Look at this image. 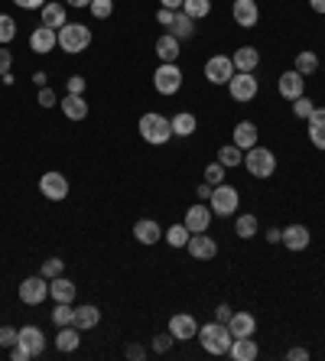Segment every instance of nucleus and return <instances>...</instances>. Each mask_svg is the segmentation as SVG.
I'll use <instances>...</instances> for the list:
<instances>
[{
    "label": "nucleus",
    "mask_w": 325,
    "mask_h": 361,
    "mask_svg": "<svg viewBox=\"0 0 325 361\" xmlns=\"http://www.w3.org/2000/svg\"><path fill=\"white\" fill-rule=\"evenodd\" d=\"M300 75H315L319 72V52L313 49H302L300 56H296V65H293Z\"/></svg>",
    "instance_id": "obj_33"
},
{
    "label": "nucleus",
    "mask_w": 325,
    "mask_h": 361,
    "mask_svg": "<svg viewBox=\"0 0 325 361\" xmlns=\"http://www.w3.org/2000/svg\"><path fill=\"white\" fill-rule=\"evenodd\" d=\"M231 16H234V23H238L241 30H250V26H257V20H261L257 0H234V3H231Z\"/></svg>",
    "instance_id": "obj_15"
},
{
    "label": "nucleus",
    "mask_w": 325,
    "mask_h": 361,
    "mask_svg": "<svg viewBox=\"0 0 325 361\" xmlns=\"http://www.w3.org/2000/svg\"><path fill=\"white\" fill-rule=\"evenodd\" d=\"M276 88H280V95L287 101H296L306 95V75H300L296 69H289V72L280 75V82H276Z\"/></svg>",
    "instance_id": "obj_13"
},
{
    "label": "nucleus",
    "mask_w": 325,
    "mask_h": 361,
    "mask_svg": "<svg viewBox=\"0 0 325 361\" xmlns=\"http://www.w3.org/2000/svg\"><path fill=\"white\" fill-rule=\"evenodd\" d=\"M137 130H140V137L147 140V143H153V147H162V143L173 140V124H169V117H162V114H156V111L143 114Z\"/></svg>",
    "instance_id": "obj_2"
},
{
    "label": "nucleus",
    "mask_w": 325,
    "mask_h": 361,
    "mask_svg": "<svg viewBox=\"0 0 325 361\" xmlns=\"http://www.w3.org/2000/svg\"><path fill=\"white\" fill-rule=\"evenodd\" d=\"M91 46V30L85 23H65L59 30V49L69 52V56H78Z\"/></svg>",
    "instance_id": "obj_4"
},
{
    "label": "nucleus",
    "mask_w": 325,
    "mask_h": 361,
    "mask_svg": "<svg viewBox=\"0 0 325 361\" xmlns=\"http://www.w3.org/2000/svg\"><path fill=\"white\" fill-rule=\"evenodd\" d=\"M306 124H309V140H313V147L325 150V108H315V111L306 117Z\"/></svg>",
    "instance_id": "obj_21"
},
{
    "label": "nucleus",
    "mask_w": 325,
    "mask_h": 361,
    "mask_svg": "<svg viewBox=\"0 0 325 361\" xmlns=\"http://www.w3.org/2000/svg\"><path fill=\"white\" fill-rule=\"evenodd\" d=\"M78 345H82V329H75V325H62L59 336H56V349L59 351H75Z\"/></svg>",
    "instance_id": "obj_32"
},
{
    "label": "nucleus",
    "mask_w": 325,
    "mask_h": 361,
    "mask_svg": "<svg viewBox=\"0 0 325 361\" xmlns=\"http://www.w3.org/2000/svg\"><path fill=\"white\" fill-rule=\"evenodd\" d=\"M202 342V349L208 351V355H228L231 351V342H234V336H231V329H228L225 323H208V325H199V336H195Z\"/></svg>",
    "instance_id": "obj_1"
},
{
    "label": "nucleus",
    "mask_w": 325,
    "mask_h": 361,
    "mask_svg": "<svg viewBox=\"0 0 325 361\" xmlns=\"http://www.w3.org/2000/svg\"><path fill=\"white\" fill-rule=\"evenodd\" d=\"M56 91H52V88H39V98H36V104L39 108H52V104H56Z\"/></svg>",
    "instance_id": "obj_46"
},
{
    "label": "nucleus",
    "mask_w": 325,
    "mask_h": 361,
    "mask_svg": "<svg viewBox=\"0 0 325 361\" xmlns=\"http://www.w3.org/2000/svg\"><path fill=\"white\" fill-rule=\"evenodd\" d=\"M160 7H166V10H182V0H160Z\"/></svg>",
    "instance_id": "obj_56"
},
{
    "label": "nucleus",
    "mask_w": 325,
    "mask_h": 361,
    "mask_svg": "<svg viewBox=\"0 0 325 361\" xmlns=\"http://www.w3.org/2000/svg\"><path fill=\"white\" fill-rule=\"evenodd\" d=\"M10 358H13V361H29L33 355H29L23 345H13V349H10Z\"/></svg>",
    "instance_id": "obj_52"
},
{
    "label": "nucleus",
    "mask_w": 325,
    "mask_h": 361,
    "mask_svg": "<svg viewBox=\"0 0 325 361\" xmlns=\"http://www.w3.org/2000/svg\"><path fill=\"white\" fill-rule=\"evenodd\" d=\"M59 46V30H52V26H43L39 23L33 33H29V49L36 52V56H46Z\"/></svg>",
    "instance_id": "obj_11"
},
{
    "label": "nucleus",
    "mask_w": 325,
    "mask_h": 361,
    "mask_svg": "<svg viewBox=\"0 0 325 361\" xmlns=\"http://www.w3.org/2000/svg\"><path fill=\"white\" fill-rule=\"evenodd\" d=\"M287 358L289 361H306V358H309V351H306V349H289Z\"/></svg>",
    "instance_id": "obj_54"
},
{
    "label": "nucleus",
    "mask_w": 325,
    "mask_h": 361,
    "mask_svg": "<svg viewBox=\"0 0 325 361\" xmlns=\"http://www.w3.org/2000/svg\"><path fill=\"white\" fill-rule=\"evenodd\" d=\"M231 306H228V303H221V306H218V310H215V319H218V323H225L228 325V319H231Z\"/></svg>",
    "instance_id": "obj_51"
},
{
    "label": "nucleus",
    "mask_w": 325,
    "mask_h": 361,
    "mask_svg": "<svg viewBox=\"0 0 325 361\" xmlns=\"http://www.w3.org/2000/svg\"><path fill=\"white\" fill-rule=\"evenodd\" d=\"M208 209L218 218H231L241 209V192L234 186H228V183H218L212 189V196H208Z\"/></svg>",
    "instance_id": "obj_3"
},
{
    "label": "nucleus",
    "mask_w": 325,
    "mask_h": 361,
    "mask_svg": "<svg viewBox=\"0 0 325 361\" xmlns=\"http://www.w3.org/2000/svg\"><path fill=\"white\" fill-rule=\"evenodd\" d=\"M33 82H36L39 88H46V72H36V75H33Z\"/></svg>",
    "instance_id": "obj_59"
},
{
    "label": "nucleus",
    "mask_w": 325,
    "mask_h": 361,
    "mask_svg": "<svg viewBox=\"0 0 325 361\" xmlns=\"http://www.w3.org/2000/svg\"><path fill=\"white\" fill-rule=\"evenodd\" d=\"M49 296V280L39 274V277H26L23 283H20V299H23L26 306H39L43 299Z\"/></svg>",
    "instance_id": "obj_8"
},
{
    "label": "nucleus",
    "mask_w": 325,
    "mask_h": 361,
    "mask_svg": "<svg viewBox=\"0 0 325 361\" xmlns=\"http://www.w3.org/2000/svg\"><path fill=\"white\" fill-rule=\"evenodd\" d=\"M16 345H23V349L36 358V355H43V349H46V336H43V329H36V325H23Z\"/></svg>",
    "instance_id": "obj_17"
},
{
    "label": "nucleus",
    "mask_w": 325,
    "mask_h": 361,
    "mask_svg": "<svg viewBox=\"0 0 325 361\" xmlns=\"http://www.w3.org/2000/svg\"><path fill=\"white\" fill-rule=\"evenodd\" d=\"M257 140H261V130H257L254 121H241V124L234 127V147H241L244 153H248L250 147H257Z\"/></svg>",
    "instance_id": "obj_20"
},
{
    "label": "nucleus",
    "mask_w": 325,
    "mask_h": 361,
    "mask_svg": "<svg viewBox=\"0 0 325 361\" xmlns=\"http://www.w3.org/2000/svg\"><path fill=\"white\" fill-rule=\"evenodd\" d=\"M69 7H91V0H65Z\"/></svg>",
    "instance_id": "obj_60"
},
{
    "label": "nucleus",
    "mask_w": 325,
    "mask_h": 361,
    "mask_svg": "<svg viewBox=\"0 0 325 361\" xmlns=\"http://www.w3.org/2000/svg\"><path fill=\"white\" fill-rule=\"evenodd\" d=\"M228 329H231V336H234V338L254 336V329H257V319H254L250 312H231V319H228Z\"/></svg>",
    "instance_id": "obj_27"
},
{
    "label": "nucleus",
    "mask_w": 325,
    "mask_h": 361,
    "mask_svg": "<svg viewBox=\"0 0 325 361\" xmlns=\"http://www.w3.org/2000/svg\"><path fill=\"white\" fill-rule=\"evenodd\" d=\"M315 111V104L309 98H306V95H302V98H296L293 101V114H296V117H302V121H306V117H309V114Z\"/></svg>",
    "instance_id": "obj_44"
},
{
    "label": "nucleus",
    "mask_w": 325,
    "mask_h": 361,
    "mask_svg": "<svg viewBox=\"0 0 325 361\" xmlns=\"http://www.w3.org/2000/svg\"><path fill=\"white\" fill-rule=\"evenodd\" d=\"M234 361H254L257 355H261V349H257V342L250 336H241V338H234L231 342V351H228Z\"/></svg>",
    "instance_id": "obj_24"
},
{
    "label": "nucleus",
    "mask_w": 325,
    "mask_h": 361,
    "mask_svg": "<svg viewBox=\"0 0 325 361\" xmlns=\"http://www.w3.org/2000/svg\"><path fill=\"white\" fill-rule=\"evenodd\" d=\"M189 254L195 257V261H215V254H218V241H215L212 235H205V231H199V235H189Z\"/></svg>",
    "instance_id": "obj_12"
},
{
    "label": "nucleus",
    "mask_w": 325,
    "mask_h": 361,
    "mask_svg": "<svg viewBox=\"0 0 325 361\" xmlns=\"http://www.w3.org/2000/svg\"><path fill=\"white\" fill-rule=\"evenodd\" d=\"M153 88L160 95H176L182 88V69L176 62H160V69L153 72Z\"/></svg>",
    "instance_id": "obj_6"
},
{
    "label": "nucleus",
    "mask_w": 325,
    "mask_h": 361,
    "mask_svg": "<svg viewBox=\"0 0 325 361\" xmlns=\"http://www.w3.org/2000/svg\"><path fill=\"white\" fill-rule=\"evenodd\" d=\"M88 10H91L95 20H108V16L114 13V0H91V7H88Z\"/></svg>",
    "instance_id": "obj_40"
},
{
    "label": "nucleus",
    "mask_w": 325,
    "mask_h": 361,
    "mask_svg": "<svg viewBox=\"0 0 325 361\" xmlns=\"http://www.w3.org/2000/svg\"><path fill=\"white\" fill-rule=\"evenodd\" d=\"M169 336L176 342H189V338L199 336V323L189 316V312H176L173 319H169Z\"/></svg>",
    "instance_id": "obj_14"
},
{
    "label": "nucleus",
    "mask_w": 325,
    "mask_h": 361,
    "mask_svg": "<svg viewBox=\"0 0 325 361\" xmlns=\"http://www.w3.org/2000/svg\"><path fill=\"white\" fill-rule=\"evenodd\" d=\"M39 192L46 196L49 202H62L65 196H69V179H65L62 173H43V179H39Z\"/></svg>",
    "instance_id": "obj_10"
},
{
    "label": "nucleus",
    "mask_w": 325,
    "mask_h": 361,
    "mask_svg": "<svg viewBox=\"0 0 325 361\" xmlns=\"http://www.w3.org/2000/svg\"><path fill=\"white\" fill-rule=\"evenodd\" d=\"M169 124H173V137H192L195 127H199V121H195V114L179 111L176 117H169Z\"/></svg>",
    "instance_id": "obj_30"
},
{
    "label": "nucleus",
    "mask_w": 325,
    "mask_h": 361,
    "mask_svg": "<svg viewBox=\"0 0 325 361\" xmlns=\"http://www.w3.org/2000/svg\"><path fill=\"white\" fill-rule=\"evenodd\" d=\"M52 323H56V329L72 325L75 323V306H72V303H56V310H52Z\"/></svg>",
    "instance_id": "obj_35"
},
{
    "label": "nucleus",
    "mask_w": 325,
    "mask_h": 361,
    "mask_svg": "<svg viewBox=\"0 0 325 361\" xmlns=\"http://www.w3.org/2000/svg\"><path fill=\"white\" fill-rule=\"evenodd\" d=\"M62 104V114L69 121H85L88 117V104H85V95H69L65 91V98L59 101Z\"/></svg>",
    "instance_id": "obj_22"
},
{
    "label": "nucleus",
    "mask_w": 325,
    "mask_h": 361,
    "mask_svg": "<svg viewBox=\"0 0 325 361\" xmlns=\"http://www.w3.org/2000/svg\"><path fill=\"white\" fill-rule=\"evenodd\" d=\"M156 56H160V62H176L182 52H179V39L173 36V33H162L160 39H156Z\"/></svg>",
    "instance_id": "obj_29"
},
{
    "label": "nucleus",
    "mask_w": 325,
    "mask_h": 361,
    "mask_svg": "<svg viewBox=\"0 0 325 361\" xmlns=\"http://www.w3.org/2000/svg\"><path fill=\"white\" fill-rule=\"evenodd\" d=\"M309 241H313V235H309L306 224H289V228H283V244H287L289 251H306Z\"/></svg>",
    "instance_id": "obj_18"
},
{
    "label": "nucleus",
    "mask_w": 325,
    "mask_h": 361,
    "mask_svg": "<svg viewBox=\"0 0 325 361\" xmlns=\"http://www.w3.org/2000/svg\"><path fill=\"white\" fill-rule=\"evenodd\" d=\"M189 228V235H199V231H208V224H212V209L205 205V202H199V205H192V209H186V222H182Z\"/></svg>",
    "instance_id": "obj_16"
},
{
    "label": "nucleus",
    "mask_w": 325,
    "mask_h": 361,
    "mask_svg": "<svg viewBox=\"0 0 325 361\" xmlns=\"http://www.w3.org/2000/svg\"><path fill=\"white\" fill-rule=\"evenodd\" d=\"M127 358H134V361L147 358V349H140V345H127Z\"/></svg>",
    "instance_id": "obj_53"
},
{
    "label": "nucleus",
    "mask_w": 325,
    "mask_h": 361,
    "mask_svg": "<svg viewBox=\"0 0 325 361\" xmlns=\"http://www.w3.org/2000/svg\"><path fill=\"white\" fill-rule=\"evenodd\" d=\"M173 342H176V338L169 336V332H162V336L153 338V351H156V355H166V351L173 349Z\"/></svg>",
    "instance_id": "obj_45"
},
{
    "label": "nucleus",
    "mask_w": 325,
    "mask_h": 361,
    "mask_svg": "<svg viewBox=\"0 0 325 361\" xmlns=\"http://www.w3.org/2000/svg\"><path fill=\"white\" fill-rule=\"evenodd\" d=\"M231 62H234V72H254V69L261 65V52L254 49V46H241V49L231 56Z\"/></svg>",
    "instance_id": "obj_25"
},
{
    "label": "nucleus",
    "mask_w": 325,
    "mask_h": 361,
    "mask_svg": "<svg viewBox=\"0 0 325 361\" xmlns=\"http://www.w3.org/2000/svg\"><path fill=\"white\" fill-rule=\"evenodd\" d=\"M218 163H221L225 170H231V166H241V163H244V150L234 147V143H228V147L218 150Z\"/></svg>",
    "instance_id": "obj_34"
},
{
    "label": "nucleus",
    "mask_w": 325,
    "mask_h": 361,
    "mask_svg": "<svg viewBox=\"0 0 325 361\" xmlns=\"http://www.w3.org/2000/svg\"><path fill=\"white\" fill-rule=\"evenodd\" d=\"M16 338H20V329H13V325H0V349H13Z\"/></svg>",
    "instance_id": "obj_43"
},
{
    "label": "nucleus",
    "mask_w": 325,
    "mask_h": 361,
    "mask_svg": "<svg viewBox=\"0 0 325 361\" xmlns=\"http://www.w3.org/2000/svg\"><path fill=\"white\" fill-rule=\"evenodd\" d=\"M65 91H69V95H85V78H82V75H72Z\"/></svg>",
    "instance_id": "obj_47"
},
{
    "label": "nucleus",
    "mask_w": 325,
    "mask_h": 361,
    "mask_svg": "<svg viewBox=\"0 0 325 361\" xmlns=\"http://www.w3.org/2000/svg\"><path fill=\"white\" fill-rule=\"evenodd\" d=\"M166 241H169V248H186L189 244V228L182 222L169 224V228H166Z\"/></svg>",
    "instance_id": "obj_37"
},
{
    "label": "nucleus",
    "mask_w": 325,
    "mask_h": 361,
    "mask_svg": "<svg viewBox=\"0 0 325 361\" xmlns=\"http://www.w3.org/2000/svg\"><path fill=\"white\" fill-rule=\"evenodd\" d=\"M309 7H313L315 13H325V0H309Z\"/></svg>",
    "instance_id": "obj_58"
},
{
    "label": "nucleus",
    "mask_w": 325,
    "mask_h": 361,
    "mask_svg": "<svg viewBox=\"0 0 325 361\" xmlns=\"http://www.w3.org/2000/svg\"><path fill=\"white\" fill-rule=\"evenodd\" d=\"M13 36H16V23H13V16L0 13V46H7Z\"/></svg>",
    "instance_id": "obj_39"
},
{
    "label": "nucleus",
    "mask_w": 325,
    "mask_h": 361,
    "mask_svg": "<svg viewBox=\"0 0 325 361\" xmlns=\"http://www.w3.org/2000/svg\"><path fill=\"white\" fill-rule=\"evenodd\" d=\"M75 293H78V287L69 280V277L59 274V277H52V280H49V296L56 299V303H72Z\"/></svg>",
    "instance_id": "obj_19"
},
{
    "label": "nucleus",
    "mask_w": 325,
    "mask_h": 361,
    "mask_svg": "<svg viewBox=\"0 0 325 361\" xmlns=\"http://www.w3.org/2000/svg\"><path fill=\"white\" fill-rule=\"evenodd\" d=\"M10 69H13V56L7 52V46H3V49H0V75H7Z\"/></svg>",
    "instance_id": "obj_49"
},
{
    "label": "nucleus",
    "mask_w": 325,
    "mask_h": 361,
    "mask_svg": "<svg viewBox=\"0 0 325 361\" xmlns=\"http://www.w3.org/2000/svg\"><path fill=\"white\" fill-rule=\"evenodd\" d=\"M212 183H202V186H199V199H205V202H208V196H212Z\"/></svg>",
    "instance_id": "obj_57"
},
{
    "label": "nucleus",
    "mask_w": 325,
    "mask_h": 361,
    "mask_svg": "<svg viewBox=\"0 0 325 361\" xmlns=\"http://www.w3.org/2000/svg\"><path fill=\"white\" fill-rule=\"evenodd\" d=\"M16 7H23V10H43L46 7V0H13Z\"/></svg>",
    "instance_id": "obj_50"
},
{
    "label": "nucleus",
    "mask_w": 325,
    "mask_h": 361,
    "mask_svg": "<svg viewBox=\"0 0 325 361\" xmlns=\"http://www.w3.org/2000/svg\"><path fill=\"white\" fill-rule=\"evenodd\" d=\"M267 241H270V244H280V241H283V228H270V231H267Z\"/></svg>",
    "instance_id": "obj_55"
},
{
    "label": "nucleus",
    "mask_w": 325,
    "mask_h": 361,
    "mask_svg": "<svg viewBox=\"0 0 325 361\" xmlns=\"http://www.w3.org/2000/svg\"><path fill=\"white\" fill-rule=\"evenodd\" d=\"M65 270V261H59V257H49V261H43V270L39 274L46 277V280H52V277H59Z\"/></svg>",
    "instance_id": "obj_41"
},
{
    "label": "nucleus",
    "mask_w": 325,
    "mask_h": 361,
    "mask_svg": "<svg viewBox=\"0 0 325 361\" xmlns=\"http://www.w3.org/2000/svg\"><path fill=\"white\" fill-rule=\"evenodd\" d=\"M257 78H254V72H234L231 75V82H228V91H231V98L234 101H254L257 98Z\"/></svg>",
    "instance_id": "obj_7"
},
{
    "label": "nucleus",
    "mask_w": 325,
    "mask_h": 361,
    "mask_svg": "<svg viewBox=\"0 0 325 361\" xmlns=\"http://www.w3.org/2000/svg\"><path fill=\"white\" fill-rule=\"evenodd\" d=\"M134 237H137L140 244H147V248H150V244H156V241L162 237V228L153 222V218H140V222L134 224Z\"/></svg>",
    "instance_id": "obj_23"
},
{
    "label": "nucleus",
    "mask_w": 325,
    "mask_h": 361,
    "mask_svg": "<svg viewBox=\"0 0 325 361\" xmlns=\"http://www.w3.org/2000/svg\"><path fill=\"white\" fill-rule=\"evenodd\" d=\"M182 10L192 16V20H202L212 13V0H182Z\"/></svg>",
    "instance_id": "obj_38"
},
{
    "label": "nucleus",
    "mask_w": 325,
    "mask_h": 361,
    "mask_svg": "<svg viewBox=\"0 0 325 361\" xmlns=\"http://www.w3.org/2000/svg\"><path fill=\"white\" fill-rule=\"evenodd\" d=\"M43 26H52V30H62L69 20H65V7L59 0H46V7H43Z\"/></svg>",
    "instance_id": "obj_28"
},
{
    "label": "nucleus",
    "mask_w": 325,
    "mask_h": 361,
    "mask_svg": "<svg viewBox=\"0 0 325 361\" xmlns=\"http://www.w3.org/2000/svg\"><path fill=\"white\" fill-rule=\"evenodd\" d=\"M231 75H234V62H231V56H212V59L205 62V78H208L212 85H228V82H231Z\"/></svg>",
    "instance_id": "obj_9"
},
{
    "label": "nucleus",
    "mask_w": 325,
    "mask_h": 361,
    "mask_svg": "<svg viewBox=\"0 0 325 361\" xmlns=\"http://www.w3.org/2000/svg\"><path fill=\"white\" fill-rule=\"evenodd\" d=\"M101 323V310L95 306V303H85V306H75V329H82V332H88V329H95V325Z\"/></svg>",
    "instance_id": "obj_26"
},
{
    "label": "nucleus",
    "mask_w": 325,
    "mask_h": 361,
    "mask_svg": "<svg viewBox=\"0 0 325 361\" xmlns=\"http://www.w3.org/2000/svg\"><path fill=\"white\" fill-rule=\"evenodd\" d=\"M257 228H261L257 215H241L238 222H234V231H238V237H244V241H250V237L257 235Z\"/></svg>",
    "instance_id": "obj_36"
},
{
    "label": "nucleus",
    "mask_w": 325,
    "mask_h": 361,
    "mask_svg": "<svg viewBox=\"0 0 325 361\" xmlns=\"http://www.w3.org/2000/svg\"><path fill=\"white\" fill-rule=\"evenodd\" d=\"M173 20H176V10H166V7H160V10H156V23H160V26H166V30H169V26H173Z\"/></svg>",
    "instance_id": "obj_48"
},
{
    "label": "nucleus",
    "mask_w": 325,
    "mask_h": 361,
    "mask_svg": "<svg viewBox=\"0 0 325 361\" xmlns=\"http://www.w3.org/2000/svg\"><path fill=\"white\" fill-rule=\"evenodd\" d=\"M244 166H248L250 176H257V179H270V176L276 173V156L274 150L267 147H250L248 153H244Z\"/></svg>",
    "instance_id": "obj_5"
},
{
    "label": "nucleus",
    "mask_w": 325,
    "mask_h": 361,
    "mask_svg": "<svg viewBox=\"0 0 325 361\" xmlns=\"http://www.w3.org/2000/svg\"><path fill=\"white\" fill-rule=\"evenodd\" d=\"M205 183H212V186L225 183V166H221V163H208V166H205Z\"/></svg>",
    "instance_id": "obj_42"
},
{
    "label": "nucleus",
    "mask_w": 325,
    "mask_h": 361,
    "mask_svg": "<svg viewBox=\"0 0 325 361\" xmlns=\"http://www.w3.org/2000/svg\"><path fill=\"white\" fill-rule=\"evenodd\" d=\"M166 33H173V36L182 43V39H189L192 33H195V20H192L186 10H176V20H173V26H169Z\"/></svg>",
    "instance_id": "obj_31"
}]
</instances>
